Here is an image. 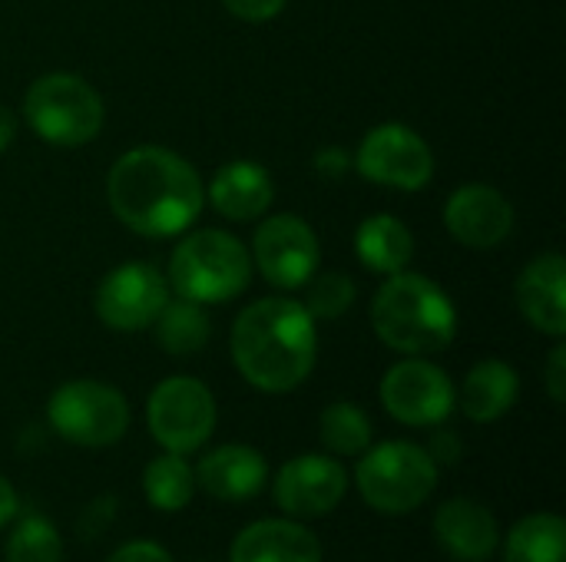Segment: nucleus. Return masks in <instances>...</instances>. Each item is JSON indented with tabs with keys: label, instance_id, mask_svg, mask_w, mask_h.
<instances>
[{
	"label": "nucleus",
	"instance_id": "423d86ee",
	"mask_svg": "<svg viewBox=\"0 0 566 562\" xmlns=\"http://www.w3.org/2000/svg\"><path fill=\"white\" fill-rule=\"evenodd\" d=\"M27 126L50 146L76 149L99 136L103 99L76 73H46L23 96Z\"/></svg>",
	"mask_w": 566,
	"mask_h": 562
},
{
	"label": "nucleus",
	"instance_id": "2f4dec72",
	"mask_svg": "<svg viewBox=\"0 0 566 562\" xmlns=\"http://www.w3.org/2000/svg\"><path fill=\"white\" fill-rule=\"evenodd\" d=\"M315 169L322 172V176H328V179H335V176H342V172H348L352 169V156L345 152V149H322L318 156H315Z\"/></svg>",
	"mask_w": 566,
	"mask_h": 562
},
{
	"label": "nucleus",
	"instance_id": "6e6552de",
	"mask_svg": "<svg viewBox=\"0 0 566 562\" xmlns=\"http://www.w3.org/2000/svg\"><path fill=\"white\" fill-rule=\"evenodd\" d=\"M153 441L169 454H196L216 431V397L196 378H166L146 401Z\"/></svg>",
	"mask_w": 566,
	"mask_h": 562
},
{
	"label": "nucleus",
	"instance_id": "a878e982",
	"mask_svg": "<svg viewBox=\"0 0 566 562\" xmlns=\"http://www.w3.org/2000/svg\"><path fill=\"white\" fill-rule=\"evenodd\" d=\"M7 562H63V540L60 530L46 520V517H23L13 523L7 550H3Z\"/></svg>",
	"mask_w": 566,
	"mask_h": 562
},
{
	"label": "nucleus",
	"instance_id": "f8f14e48",
	"mask_svg": "<svg viewBox=\"0 0 566 562\" xmlns=\"http://www.w3.org/2000/svg\"><path fill=\"white\" fill-rule=\"evenodd\" d=\"M166 301V278L146 262H126L99 282L93 308L99 321L113 331H143L156 321Z\"/></svg>",
	"mask_w": 566,
	"mask_h": 562
},
{
	"label": "nucleus",
	"instance_id": "9d476101",
	"mask_svg": "<svg viewBox=\"0 0 566 562\" xmlns=\"http://www.w3.org/2000/svg\"><path fill=\"white\" fill-rule=\"evenodd\" d=\"M378 394H381L385 411L398 424H408V427H438L458 407L454 381L448 378L444 368L424 358H408L388 368Z\"/></svg>",
	"mask_w": 566,
	"mask_h": 562
},
{
	"label": "nucleus",
	"instance_id": "bb28decb",
	"mask_svg": "<svg viewBox=\"0 0 566 562\" xmlns=\"http://www.w3.org/2000/svg\"><path fill=\"white\" fill-rule=\"evenodd\" d=\"M315 278V275H312ZM355 295H358V288H355V282L345 275V272H325V275H318L315 282H312V288H308V298L302 301L305 308H308V315L318 321H335V318H342L352 305H355Z\"/></svg>",
	"mask_w": 566,
	"mask_h": 562
},
{
	"label": "nucleus",
	"instance_id": "72a5a7b5",
	"mask_svg": "<svg viewBox=\"0 0 566 562\" xmlns=\"http://www.w3.org/2000/svg\"><path fill=\"white\" fill-rule=\"evenodd\" d=\"M13 136H17V116L7 106H0V152L13 142Z\"/></svg>",
	"mask_w": 566,
	"mask_h": 562
},
{
	"label": "nucleus",
	"instance_id": "b1692460",
	"mask_svg": "<svg viewBox=\"0 0 566 562\" xmlns=\"http://www.w3.org/2000/svg\"><path fill=\"white\" fill-rule=\"evenodd\" d=\"M143 494H146L149 507H156L163 513H179V510H186L192 503L196 470L189 467V460L182 454L163 450L143 470Z\"/></svg>",
	"mask_w": 566,
	"mask_h": 562
},
{
	"label": "nucleus",
	"instance_id": "f03ea898",
	"mask_svg": "<svg viewBox=\"0 0 566 562\" xmlns=\"http://www.w3.org/2000/svg\"><path fill=\"white\" fill-rule=\"evenodd\" d=\"M229 348L239 374L252 388L265 394H289L315 368L318 358L315 318L295 298L252 301L235 318Z\"/></svg>",
	"mask_w": 566,
	"mask_h": 562
},
{
	"label": "nucleus",
	"instance_id": "ddd939ff",
	"mask_svg": "<svg viewBox=\"0 0 566 562\" xmlns=\"http://www.w3.org/2000/svg\"><path fill=\"white\" fill-rule=\"evenodd\" d=\"M348 494V470L328 454H302L279 467L272 500L295 520H315L332 513Z\"/></svg>",
	"mask_w": 566,
	"mask_h": 562
},
{
	"label": "nucleus",
	"instance_id": "4be33fe9",
	"mask_svg": "<svg viewBox=\"0 0 566 562\" xmlns=\"http://www.w3.org/2000/svg\"><path fill=\"white\" fill-rule=\"evenodd\" d=\"M504 562H566V523L560 513L541 510L514 523L504 540Z\"/></svg>",
	"mask_w": 566,
	"mask_h": 562
},
{
	"label": "nucleus",
	"instance_id": "473e14b6",
	"mask_svg": "<svg viewBox=\"0 0 566 562\" xmlns=\"http://www.w3.org/2000/svg\"><path fill=\"white\" fill-rule=\"evenodd\" d=\"M17 510H20V503H17V490H13V484L0 474V530L17 517Z\"/></svg>",
	"mask_w": 566,
	"mask_h": 562
},
{
	"label": "nucleus",
	"instance_id": "0eeeda50",
	"mask_svg": "<svg viewBox=\"0 0 566 562\" xmlns=\"http://www.w3.org/2000/svg\"><path fill=\"white\" fill-rule=\"evenodd\" d=\"M50 427L76 447H113L129 431L126 397L103 381H66L46 401Z\"/></svg>",
	"mask_w": 566,
	"mask_h": 562
},
{
	"label": "nucleus",
	"instance_id": "7c9ffc66",
	"mask_svg": "<svg viewBox=\"0 0 566 562\" xmlns=\"http://www.w3.org/2000/svg\"><path fill=\"white\" fill-rule=\"evenodd\" d=\"M428 454H431V460H434L438 467H448V464H454V460L464 454V447H461L458 434H451V431H438V434H434V441H431V447H428Z\"/></svg>",
	"mask_w": 566,
	"mask_h": 562
},
{
	"label": "nucleus",
	"instance_id": "6ab92c4d",
	"mask_svg": "<svg viewBox=\"0 0 566 562\" xmlns=\"http://www.w3.org/2000/svg\"><path fill=\"white\" fill-rule=\"evenodd\" d=\"M206 195H209L212 209L219 215H226L229 222H252L269 212V205L275 199V182H272L269 169H262L259 162L235 159L212 176Z\"/></svg>",
	"mask_w": 566,
	"mask_h": 562
},
{
	"label": "nucleus",
	"instance_id": "cd10ccee",
	"mask_svg": "<svg viewBox=\"0 0 566 562\" xmlns=\"http://www.w3.org/2000/svg\"><path fill=\"white\" fill-rule=\"evenodd\" d=\"M289 0H222V7L239 17V20H249V23H265L272 17H279L285 10Z\"/></svg>",
	"mask_w": 566,
	"mask_h": 562
},
{
	"label": "nucleus",
	"instance_id": "39448f33",
	"mask_svg": "<svg viewBox=\"0 0 566 562\" xmlns=\"http://www.w3.org/2000/svg\"><path fill=\"white\" fill-rule=\"evenodd\" d=\"M355 484L371 510L401 517L428 503L438 490V464L411 441H385L361 454Z\"/></svg>",
	"mask_w": 566,
	"mask_h": 562
},
{
	"label": "nucleus",
	"instance_id": "a211bd4d",
	"mask_svg": "<svg viewBox=\"0 0 566 562\" xmlns=\"http://www.w3.org/2000/svg\"><path fill=\"white\" fill-rule=\"evenodd\" d=\"M229 562H322V543L295 520H259L232 540Z\"/></svg>",
	"mask_w": 566,
	"mask_h": 562
},
{
	"label": "nucleus",
	"instance_id": "1a4fd4ad",
	"mask_svg": "<svg viewBox=\"0 0 566 562\" xmlns=\"http://www.w3.org/2000/svg\"><path fill=\"white\" fill-rule=\"evenodd\" d=\"M352 166L368 182L401 192H421L434 176V152L411 126L381 123L365 132Z\"/></svg>",
	"mask_w": 566,
	"mask_h": 562
},
{
	"label": "nucleus",
	"instance_id": "f3484780",
	"mask_svg": "<svg viewBox=\"0 0 566 562\" xmlns=\"http://www.w3.org/2000/svg\"><path fill=\"white\" fill-rule=\"evenodd\" d=\"M434 540L458 562H488L501 550V530H497L494 513L464 497L438 507Z\"/></svg>",
	"mask_w": 566,
	"mask_h": 562
},
{
	"label": "nucleus",
	"instance_id": "2eb2a0df",
	"mask_svg": "<svg viewBox=\"0 0 566 562\" xmlns=\"http://www.w3.org/2000/svg\"><path fill=\"white\" fill-rule=\"evenodd\" d=\"M514 298L531 328L551 338L566 335V262L557 252H544L524 265L514 285Z\"/></svg>",
	"mask_w": 566,
	"mask_h": 562
},
{
	"label": "nucleus",
	"instance_id": "20e7f679",
	"mask_svg": "<svg viewBox=\"0 0 566 562\" xmlns=\"http://www.w3.org/2000/svg\"><path fill=\"white\" fill-rule=\"evenodd\" d=\"M252 255L249 248L222 229L189 232L169 258V285L179 298L196 305L232 301L249 288Z\"/></svg>",
	"mask_w": 566,
	"mask_h": 562
},
{
	"label": "nucleus",
	"instance_id": "5701e85b",
	"mask_svg": "<svg viewBox=\"0 0 566 562\" xmlns=\"http://www.w3.org/2000/svg\"><path fill=\"white\" fill-rule=\"evenodd\" d=\"M153 325H156L159 348L166 354H176V358L202 351L209 344V335H212L206 308L189 301V298H169Z\"/></svg>",
	"mask_w": 566,
	"mask_h": 562
},
{
	"label": "nucleus",
	"instance_id": "4468645a",
	"mask_svg": "<svg viewBox=\"0 0 566 562\" xmlns=\"http://www.w3.org/2000/svg\"><path fill=\"white\" fill-rule=\"evenodd\" d=\"M444 225L464 248H497L514 229V205L507 195L484 182H468L444 202Z\"/></svg>",
	"mask_w": 566,
	"mask_h": 562
},
{
	"label": "nucleus",
	"instance_id": "c756f323",
	"mask_svg": "<svg viewBox=\"0 0 566 562\" xmlns=\"http://www.w3.org/2000/svg\"><path fill=\"white\" fill-rule=\"evenodd\" d=\"M547 391L554 404H564L566 397V344H554L547 358Z\"/></svg>",
	"mask_w": 566,
	"mask_h": 562
},
{
	"label": "nucleus",
	"instance_id": "7ed1b4c3",
	"mask_svg": "<svg viewBox=\"0 0 566 562\" xmlns=\"http://www.w3.org/2000/svg\"><path fill=\"white\" fill-rule=\"evenodd\" d=\"M371 328L385 348L424 358L451 348L458 335V311L438 282L415 272H395L375 291Z\"/></svg>",
	"mask_w": 566,
	"mask_h": 562
},
{
	"label": "nucleus",
	"instance_id": "9b49d317",
	"mask_svg": "<svg viewBox=\"0 0 566 562\" xmlns=\"http://www.w3.org/2000/svg\"><path fill=\"white\" fill-rule=\"evenodd\" d=\"M322 248L312 225L298 215H269L252 238V268L275 288H302L318 272Z\"/></svg>",
	"mask_w": 566,
	"mask_h": 562
},
{
	"label": "nucleus",
	"instance_id": "393cba45",
	"mask_svg": "<svg viewBox=\"0 0 566 562\" xmlns=\"http://www.w3.org/2000/svg\"><path fill=\"white\" fill-rule=\"evenodd\" d=\"M318 437L325 450H332L335 457H361L371 447L375 431H371L368 414L358 404L335 401L318 417Z\"/></svg>",
	"mask_w": 566,
	"mask_h": 562
},
{
	"label": "nucleus",
	"instance_id": "f257e3e1",
	"mask_svg": "<svg viewBox=\"0 0 566 562\" xmlns=\"http://www.w3.org/2000/svg\"><path fill=\"white\" fill-rule=\"evenodd\" d=\"M106 202L129 232L169 238L192 229L206 205V185L179 152L136 146L109 166Z\"/></svg>",
	"mask_w": 566,
	"mask_h": 562
},
{
	"label": "nucleus",
	"instance_id": "dca6fc26",
	"mask_svg": "<svg viewBox=\"0 0 566 562\" xmlns=\"http://www.w3.org/2000/svg\"><path fill=\"white\" fill-rule=\"evenodd\" d=\"M196 484L222 503H245L269 484V464L255 447L222 444L209 450L196 467Z\"/></svg>",
	"mask_w": 566,
	"mask_h": 562
},
{
	"label": "nucleus",
	"instance_id": "412c9836",
	"mask_svg": "<svg viewBox=\"0 0 566 562\" xmlns=\"http://www.w3.org/2000/svg\"><path fill=\"white\" fill-rule=\"evenodd\" d=\"M355 255L358 262L375 275H395L405 272L415 255L411 229L395 215H368L355 229Z\"/></svg>",
	"mask_w": 566,
	"mask_h": 562
},
{
	"label": "nucleus",
	"instance_id": "c85d7f7f",
	"mask_svg": "<svg viewBox=\"0 0 566 562\" xmlns=\"http://www.w3.org/2000/svg\"><path fill=\"white\" fill-rule=\"evenodd\" d=\"M106 562H172V556L156 540H129L116 553H109Z\"/></svg>",
	"mask_w": 566,
	"mask_h": 562
},
{
	"label": "nucleus",
	"instance_id": "aec40b11",
	"mask_svg": "<svg viewBox=\"0 0 566 562\" xmlns=\"http://www.w3.org/2000/svg\"><path fill=\"white\" fill-rule=\"evenodd\" d=\"M521 397V378L517 371L501 361V358H488V361H478L464 384H461V411L468 421L474 424H494L501 421Z\"/></svg>",
	"mask_w": 566,
	"mask_h": 562
}]
</instances>
